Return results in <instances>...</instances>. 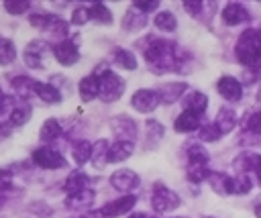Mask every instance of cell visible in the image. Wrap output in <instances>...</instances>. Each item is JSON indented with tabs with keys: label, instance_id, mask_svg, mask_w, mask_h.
Segmentation results:
<instances>
[{
	"label": "cell",
	"instance_id": "6da1fadb",
	"mask_svg": "<svg viewBox=\"0 0 261 218\" xmlns=\"http://www.w3.org/2000/svg\"><path fill=\"white\" fill-rule=\"evenodd\" d=\"M149 47L143 49L147 65L153 73H167V71H175L177 65V47L171 41L165 39H155V37H147Z\"/></svg>",
	"mask_w": 261,
	"mask_h": 218
},
{
	"label": "cell",
	"instance_id": "7a4b0ae2",
	"mask_svg": "<svg viewBox=\"0 0 261 218\" xmlns=\"http://www.w3.org/2000/svg\"><path fill=\"white\" fill-rule=\"evenodd\" d=\"M234 53L245 67H251L253 71H261V31L247 29L239 37Z\"/></svg>",
	"mask_w": 261,
	"mask_h": 218
},
{
	"label": "cell",
	"instance_id": "3957f363",
	"mask_svg": "<svg viewBox=\"0 0 261 218\" xmlns=\"http://www.w3.org/2000/svg\"><path fill=\"white\" fill-rule=\"evenodd\" d=\"M94 75L98 77V90H100L98 98L102 102H116V100H120V96L124 92V79L120 75L110 71L106 65L96 67Z\"/></svg>",
	"mask_w": 261,
	"mask_h": 218
},
{
	"label": "cell",
	"instance_id": "277c9868",
	"mask_svg": "<svg viewBox=\"0 0 261 218\" xmlns=\"http://www.w3.org/2000/svg\"><path fill=\"white\" fill-rule=\"evenodd\" d=\"M151 206H153V212H157V214L171 212V210H175L179 206V196L173 189H169V187H165L161 183H155Z\"/></svg>",
	"mask_w": 261,
	"mask_h": 218
},
{
	"label": "cell",
	"instance_id": "5b68a950",
	"mask_svg": "<svg viewBox=\"0 0 261 218\" xmlns=\"http://www.w3.org/2000/svg\"><path fill=\"white\" fill-rule=\"evenodd\" d=\"M33 163L39 165V167H43V169H61V167L67 165L65 157L59 151L51 149V147H39L33 153Z\"/></svg>",
	"mask_w": 261,
	"mask_h": 218
},
{
	"label": "cell",
	"instance_id": "8992f818",
	"mask_svg": "<svg viewBox=\"0 0 261 218\" xmlns=\"http://www.w3.org/2000/svg\"><path fill=\"white\" fill-rule=\"evenodd\" d=\"M159 102H161V100H159L157 90H147V88L137 90V92L133 94V98H130L133 108H135L137 112H143V114L153 112V110L159 106Z\"/></svg>",
	"mask_w": 261,
	"mask_h": 218
},
{
	"label": "cell",
	"instance_id": "52a82bcc",
	"mask_svg": "<svg viewBox=\"0 0 261 218\" xmlns=\"http://www.w3.org/2000/svg\"><path fill=\"white\" fill-rule=\"evenodd\" d=\"M135 204H137V196H135V194H126V196H120L118 200L108 202V204L100 210V214H102V218H116V216L128 214V212L135 208Z\"/></svg>",
	"mask_w": 261,
	"mask_h": 218
},
{
	"label": "cell",
	"instance_id": "ba28073f",
	"mask_svg": "<svg viewBox=\"0 0 261 218\" xmlns=\"http://www.w3.org/2000/svg\"><path fill=\"white\" fill-rule=\"evenodd\" d=\"M51 51H53L55 59H57L61 65H73V63L80 61L77 45H75V41H71V39H63V41L55 43Z\"/></svg>",
	"mask_w": 261,
	"mask_h": 218
},
{
	"label": "cell",
	"instance_id": "9c48e42d",
	"mask_svg": "<svg viewBox=\"0 0 261 218\" xmlns=\"http://www.w3.org/2000/svg\"><path fill=\"white\" fill-rule=\"evenodd\" d=\"M216 88H218V94L228 102H239L243 98V84L232 75H222Z\"/></svg>",
	"mask_w": 261,
	"mask_h": 218
},
{
	"label": "cell",
	"instance_id": "30bf717a",
	"mask_svg": "<svg viewBox=\"0 0 261 218\" xmlns=\"http://www.w3.org/2000/svg\"><path fill=\"white\" fill-rule=\"evenodd\" d=\"M110 126H112V132L118 137V141H133L137 139V122L128 116H116L110 120Z\"/></svg>",
	"mask_w": 261,
	"mask_h": 218
},
{
	"label": "cell",
	"instance_id": "8fae6325",
	"mask_svg": "<svg viewBox=\"0 0 261 218\" xmlns=\"http://www.w3.org/2000/svg\"><path fill=\"white\" fill-rule=\"evenodd\" d=\"M139 175L133 169H118L110 175V185L118 192H133L139 185Z\"/></svg>",
	"mask_w": 261,
	"mask_h": 218
},
{
	"label": "cell",
	"instance_id": "7c38bea8",
	"mask_svg": "<svg viewBox=\"0 0 261 218\" xmlns=\"http://www.w3.org/2000/svg\"><path fill=\"white\" fill-rule=\"evenodd\" d=\"M188 92V86L186 81H167V84H161L157 88V94H159V100L163 104H173L177 102L179 98H184Z\"/></svg>",
	"mask_w": 261,
	"mask_h": 218
},
{
	"label": "cell",
	"instance_id": "4fadbf2b",
	"mask_svg": "<svg viewBox=\"0 0 261 218\" xmlns=\"http://www.w3.org/2000/svg\"><path fill=\"white\" fill-rule=\"evenodd\" d=\"M249 18H251L249 10H247L243 4H239V2H228V4L222 8V20H224L226 24H230V26L243 24V22H247Z\"/></svg>",
	"mask_w": 261,
	"mask_h": 218
},
{
	"label": "cell",
	"instance_id": "5bb4252c",
	"mask_svg": "<svg viewBox=\"0 0 261 218\" xmlns=\"http://www.w3.org/2000/svg\"><path fill=\"white\" fill-rule=\"evenodd\" d=\"M200 120H202L200 114H196V112H192V110H184V112L175 118L173 128H175L177 132H194V130L200 128Z\"/></svg>",
	"mask_w": 261,
	"mask_h": 218
},
{
	"label": "cell",
	"instance_id": "9a60e30c",
	"mask_svg": "<svg viewBox=\"0 0 261 218\" xmlns=\"http://www.w3.org/2000/svg\"><path fill=\"white\" fill-rule=\"evenodd\" d=\"M135 151V143L133 141H114L108 149V163H120L124 159H128Z\"/></svg>",
	"mask_w": 261,
	"mask_h": 218
},
{
	"label": "cell",
	"instance_id": "2e32d148",
	"mask_svg": "<svg viewBox=\"0 0 261 218\" xmlns=\"http://www.w3.org/2000/svg\"><path fill=\"white\" fill-rule=\"evenodd\" d=\"M181 104H184V110H192V112L202 116L206 106H208V98H206V94H202L198 90H192L181 98Z\"/></svg>",
	"mask_w": 261,
	"mask_h": 218
},
{
	"label": "cell",
	"instance_id": "e0dca14e",
	"mask_svg": "<svg viewBox=\"0 0 261 218\" xmlns=\"http://www.w3.org/2000/svg\"><path fill=\"white\" fill-rule=\"evenodd\" d=\"M77 90H80V98H82L84 102H92V100H96L98 94H100V90H98V77H96L94 73L82 77Z\"/></svg>",
	"mask_w": 261,
	"mask_h": 218
},
{
	"label": "cell",
	"instance_id": "ac0fdd59",
	"mask_svg": "<svg viewBox=\"0 0 261 218\" xmlns=\"http://www.w3.org/2000/svg\"><path fill=\"white\" fill-rule=\"evenodd\" d=\"M94 198L96 194L92 189H84L80 194H73V196H67L65 198V206L69 210H84V208H90L94 204Z\"/></svg>",
	"mask_w": 261,
	"mask_h": 218
},
{
	"label": "cell",
	"instance_id": "d6986e66",
	"mask_svg": "<svg viewBox=\"0 0 261 218\" xmlns=\"http://www.w3.org/2000/svg\"><path fill=\"white\" fill-rule=\"evenodd\" d=\"M88 183H90V177L86 173H82V171H75V173L67 175L63 187H65L67 196H73V194H80V192L88 189Z\"/></svg>",
	"mask_w": 261,
	"mask_h": 218
},
{
	"label": "cell",
	"instance_id": "ffe728a7",
	"mask_svg": "<svg viewBox=\"0 0 261 218\" xmlns=\"http://www.w3.org/2000/svg\"><path fill=\"white\" fill-rule=\"evenodd\" d=\"M214 124L218 126V130H220L222 134L230 132V130L234 128V124H237V114H234V110H232V108H228V106L220 108V110H218V114H216Z\"/></svg>",
	"mask_w": 261,
	"mask_h": 218
},
{
	"label": "cell",
	"instance_id": "44dd1931",
	"mask_svg": "<svg viewBox=\"0 0 261 218\" xmlns=\"http://www.w3.org/2000/svg\"><path fill=\"white\" fill-rule=\"evenodd\" d=\"M208 181H210V185H212L218 194H222V196L234 194V179H232V175H226V173H212V175L208 177Z\"/></svg>",
	"mask_w": 261,
	"mask_h": 218
},
{
	"label": "cell",
	"instance_id": "7402d4cb",
	"mask_svg": "<svg viewBox=\"0 0 261 218\" xmlns=\"http://www.w3.org/2000/svg\"><path fill=\"white\" fill-rule=\"evenodd\" d=\"M108 149H110V145H108V141H104V139H100V141L94 143L90 163H92L96 169H102V167L108 163Z\"/></svg>",
	"mask_w": 261,
	"mask_h": 218
},
{
	"label": "cell",
	"instance_id": "603a6c76",
	"mask_svg": "<svg viewBox=\"0 0 261 218\" xmlns=\"http://www.w3.org/2000/svg\"><path fill=\"white\" fill-rule=\"evenodd\" d=\"M35 94L47 104H57L61 100L59 90L55 86H51V84H45V81H35Z\"/></svg>",
	"mask_w": 261,
	"mask_h": 218
},
{
	"label": "cell",
	"instance_id": "cb8c5ba5",
	"mask_svg": "<svg viewBox=\"0 0 261 218\" xmlns=\"http://www.w3.org/2000/svg\"><path fill=\"white\" fill-rule=\"evenodd\" d=\"M10 86L18 98H29L31 94H35V79H31L27 75H14Z\"/></svg>",
	"mask_w": 261,
	"mask_h": 218
},
{
	"label": "cell",
	"instance_id": "d4e9b609",
	"mask_svg": "<svg viewBox=\"0 0 261 218\" xmlns=\"http://www.w3.org/2000/svg\"><path fill=\"white\" fill-rule=\"evenodd\" d=\"M57 20H59V16L49 14V12H37V14H31L29 16L31 26H35L39 31H51L57 24Z\"/></svg>",
	"mask_w": 261,
	"mask_h": 218
},
{
	"label": "cell",
	"instance_id": "484cf974",
	"mask_svg": "<svg viewBox=\"0 0 261 218\" xmlns=\"http://www.w3.org/2000/svg\"><path fill=\"white\" fill-rule=\"evenodd\" d=\"M92 143H88V141H75L73 145H71V157H73V161L77 163V165H84V163H88L90 159H92Z\"/></svg>",
	"mask_w": 261,
	"mask_h": 218
},
{
	"label": "cell",
	"instance_id": "4316f807",
	"mask_svg": "<svg viewBox=\"0 0 261 218\" xmlns=\"http://www.w3.org/2000/svg\"><path fill=\"white\" fill-rule=\"evenodd\" d=\"M145 24H147V16L143 12H139V10H135V8H130L122 18V29L124 31H139Z\"/></svg>",
	"mask_w": 261,
	"mask_h": 218
},
{
	"label": "cell",
	"instance_id": "83f0119b",
	"mask_svg": "<svg viewBox=\"0 0 261 218\" xmlns=\"http://www.w3.org/2000/svg\"><path fill=\"white\" fill-rule=\"evenodd\" d=\"M59 134H61V124H59L57 118H47V120L43 122V126H41V132H39V137H41L43 143H51V141H55Z\"/></svg>",
	"mask_w": 261,
	"mask_h": 218
},
{
	"label": "cell",
	"instance_id": "f1b7e54d",
	"mask_svg": "<svg viewBox=\"0 0 261 218\" xmlns=\"http://www.w3.org/2000/svg\"><path fill=\"white\" fill-rule=\"evenodd\" d=\"M208 159H210V155L200 143L188 145V165H206Z\"/></svg>",
	"mask_w": 261,
	"mask_h": 218
},
{
	"label": "cell",
	"instance_id": "f546056e",
	"mask_svg": "<svg viewBox=\"0 0 261 218\" xmlns=\"http://www.w3.org/2000/svg\"><path fill=\"white\" fill-rule=\"evenodd\" d=\"M237 167H241L245 173H247V171L257 173V171L261 169V155H259V153H243V155L237 159Z\"/></svg>",
	"mask_w": 261,
	"mask_h": 218
},
{
	"label": "cell",
	"instance_id": "4dcf8cb0",
	"mask_svg": "<svg viewBox=\"0 0 261 218\" xmlns=\"http://www.w3.org/2000/svg\"><path fill=\"white\" fill-rule=\"evenodd\" d=\"M90 20H96L100 24H110L112 22V12L102 2H94L90 6Z\"/></svg>",
	"mask_w": 261,
	"mask_h": 218
},
{
	"label": "cell",
	"instance_id": "1f68e13d",
	"mask_svg": "<svg viewBox=\"0 0 261 218\" xmlns=\"http://www.w3.org/2000/svg\"><path fill=\"white\" fill-rule=\"evenodd\" d=\"M153 22H155V26H157L159 31H165V33H171V31H175V26H177V20H175L173 12H169V10L157 12Z\"/></svg>",
	"mask_w": 261,
	"mask_h": 218
},
{
	"label": "cell",
	"instance_id": "d6a6232c",
	"mask_svg": "<svg viewBox=\"0 0 261 218\" xmlns=\"http://www.w3.org/2000/svg\"><path fill=\"white\" fill-rule=\"evenodd\" d=\"M114 63L120 65L122 69H128V71L137 69V57H135V53L128 51V49H116V51H114Z\"/></svg>",
	"mask_w": 261,
	"mask_h": 218
},
{
	"label": "cell",
	"instance_id": "836d02e7",
	"mask_svg": "<svg viewBox=\"0 0 261 218\" xmlns=\"http://www.w3.org/2000/svg\"><path fill=\"white\" fill-rule=\"evenodd\" d=\"M31 106H16L12 112H10V116H8V122L12 124V126H24L29 120H31Z\"/></svg>",
	"mask_w": 261,
	"mask_h": 218
},
{
	"label": "cell",
	"instance_id": "e575fe53",
	"mask_svg": "<svg viewBox=\"0 0 261 218\" xmlns=\"http://www.w3.org/2000/svg\"><path fill=\"white\" fill-rule=\"evenodd\" d=\"M16 59V47L10 39H0V65H10Z\"/></svg>",
	"mask_w": 261,
	"mask_h": 218
},
{
	"label": "cell",
	"instance_id": "d590c367",
	"mask_svg": "<svg viewBox=\"0 0 261 218\" xmlns=\"http://www.w3.org/2000/svg\"><path fill=\"white\" fill-rule=\"evenodd\" d=\"M198 137H200V141H204V143H214V141H218V139L222 137V132L218 130V126H216L214 122H210V124H202V126L198 128Z\"/></svg>",
	"mask_w": 261,
	"mask_h": 218
},
{
	"label": "cell",
	"instance_id": "8d00e7d4",
	"mask_svg": "<svg viewBox=\"0 0 261 218\" xmlns=\"http://www.w3.org/2000/svg\"><path fill=\"white\" fill-rule=\"evenodd\" d=\"M186 175H188V179H190L192 183H200V181L208 179V177L212 175V171H208L206 165H188Z\"/></svg>",
	"mask_w": 261,
	"mask_h": 218
},
{
	"label": "cell",
	"instance_id": "74e56055",
	"mask_svg": "<svg viewBox=\"0 0 261 218\" xmlns=\"http://www.w3.org/2000/svg\"><path fill=\"white\" fill-rule=\"evenodd\" d=\"M145 128H147V143H151V145H157L165 132L161 122H157V120H147Z\"/></svg>",
	"mask_w": 261,
	"mask_h": 218
},
{
	"label": "cell",
	"instance_id": "f35d334b",
	"mask_svg": "<svg viewBox=\"0 0 261 218\" xmlns=\"http://www.w3.org/2000/svg\"><path fill=\"white\" fill-rule=\"evenodd\" d=\"M245 130H249L253 134H261V110L249 112L245 116Z\"/></svg>",
	"mask_w": 261,
	"mask_h": 218
},
{
	"label": "cell",
	"instance_id": "ab89813d",
	"mask_svg": "<svg viewBox=\"0 0 261 218\" xmlns=\"http://www.w3.org/2000/svg\"><path fill=\"white\" fill-rule=\"evenodd\" d=\"M232 179H234V194H247V192H251V187H253L251 175H247L243 171L239 175H232Z\"/></svg>",
	"mask_w": 261,
	"mask_h": 218
},
{
	"label": "cell",
	"instance_id": "60d3db41",
	"mask_svg": "<svg viewBox=\"0 0 261 218\" xmlns=\"http://www.w3.org/2000/svg\"><path fill=\"white\" fill-rule=\"evenodd\" d=\"M31 8V2L29 0H6L4 2V10L8 12V14H22V12H27Z\"/></svg>",
	"mask_w": 261,
	"mask_h": 218
},
{
	"label": "cell",
	"instance_id": "b9f144b4",
	"mask_svg": "<svg viewBox=\"0 0 261 218\" xmlns=\"http://www.w3.org/2000/svg\"><path fill=\"white\" fill-rule=\"evenodd\" d=\"M22 59H24V65L31 67V69H41V67H43V55L33 53V51H29V49H24Z\"/></svg>",
	"mask_w": 261,
	"mask_h": 218
},
{
	"label": "cell",
	"instance_id": "7bdbcfd3",
	"mask_svg": "<svg viewBox=\"0 0 261 218\" xmlns=\"http://www.w3.org/2000/svg\"><path fill=\"white\" fill-rule=\"evenodd\" d=\"M90 20V8H75L71 12V24H86Z\"/></svg>",
	"mask_w": 261,
	"mask_h": 218
},
{
	"label": "cell",
	"instance_id": "ee69618b",
	"mask_svg": "<svg viewBox=\"0 0 261 218\" xmlns=\"http://www.w3.org/2000/svg\"><path fill=\"white\" fill-rule=\"evenodd\" d=\"M16 106H14V98L12 96H8V94H4L2 92V88H0V116L6 112V110H14Z\"/></svg>",
	"mask_w": 261,
	"mask_h": 218
},
{
	"label": "cell",
	"instance_id": "f6af8a7d",
	"mask_svg": "<svg viewBox=\"0 0 261 218\" xmlns=\"http://www.w3.org/2000/svg\"><path fill=\"white\" fill-rule=\"evenodd\" d=\"M159 6V2L157 0H151V2H143V0H137V2H133V8L135 10H139V12H151V10H155Z\"/></svg>",
	"mask_w": 261,
	"mask_h": 218
},
{
	"label": "cell",
	"instance_id": "bcb514c9",
	"mask_svg": "<svg viewBox=\"0 0 261 218\" xmlns=\"http://www.w3.org/2000/svg\"><path fill=\"white\" fill-rule=\"evenodd\" d=\"M12 187V173L8 169H0V192H8Z\"/></svg>",
	"mask_w": 261,
	"mask_h": 218
},
{
	"label": "cell",
	"instance_id": "7dc6e473",
	"mask_svg": "<svg viewBox=\"0 0 261 218\" xmlns=\"http://www.w3.org/2000/svg\"><path fill=\"white\" fill-rule=\"evenodd\" d=\"M184 8H186V12H190L192 16H198V14L202 12L204 4H202V2H194V0H186V2H184Z\"/></svg>",
	"mask_w": 261,
	"mask_h": 218
},
{
	"label": "cell",
	"instance_id": "c3c4849f",
	"mask_svg": "<svg viewBox=\"0 0 261 218\" xmlns=\"http://www.w3.org/2000/svg\"><path fill=\"white\" fill-rule=\"evenodd\" d=\"M12 128H14V126H12L10 122H2V124H0V143L12 134Z\"/></svg>",
	"mask_w": 261,
	"mask_h": 218
},
{
	"label": "cell",
	"instance_id": "681fc988",
	"mask_svg": "<svg viewBox=\"0 0 261 218\" xmlns=\"http://www.w3.org/2000/svg\"><path fill=\"white\" fill-rule=\"evenodd\" d=\"M82 218H102V214H100V210H98V212H94V210H88V212H86Z\"/></svg>",
	"mask_w": 261,
	"mask_h": 218
},
{
	"label": "cell",
	"instance_id": "f907efd6",
	"mask_svg": "<svg viewBox=\"0 0 261 218\" xmlns=\"http://www.w3.org/2000/svg\"><path fill=\"white\" fill-rule=\"evenodd\" d=\"M128 218H149V216H147V214H143V212H133Z\"/></svg>",
	"mask_w": 261,
	"mask_h": 218
},
{
	"label": "cell",
	"instance_id": "816d5d0a",
	"mask_svg": "<svg viewBox=\"0 0 261 218\" xmlns=\"http://www.w3.org/2000/svg\"><path fill=\"white\" fill-rule=\"evenodd\" d=\"M4 202H6V192H0V208L4 206Z\"/></svg>",
	"mask_w": 261,
	"mask_h": 218
},
{
	"label": "cell",
	"instance_id": "f5cc1de1",
	"mask_svg": "<svg viewBox=\"0 0 261 218\" xmlns=\"http://www.w3.org/2000/svg\"><path fill=\"white\" fill-rule=\"evenodd\" d=\"M255 177H257V183H259V187H261V169L255 173Z\"/></svg>",
	"mask_w": 261,
	"mask_h": 218
},
{
	"label": "cell",
	"instance_id": "db71d44e",
	"mask_svg": "<svg viewBox=\"0 0 261 218\" xmlns=\"http://www.w3.org/2000/svg\"><path fill=\"white\" fill-rule=\"evenodd\" d=\"M255 216H257V218H261V204L255 208Z\"/></svg>",
	"mask_w": 261,
	"mask_h": 218
},
{
	"label": "cell",
	"instance_id": "11a10c76",
	"mask_svg": "<svg viewBox=\"0 0 261 218\" xmlns=\"http://www.w3.org/2000/svg\"><path fill=\"white\" fill-rule=\"evenodd\" d=\"M257 100L261 102V86H259V92H257Z\"/></svg>",
	"mask_w": 261,
	"mask_h": 218
}]
</instances>
